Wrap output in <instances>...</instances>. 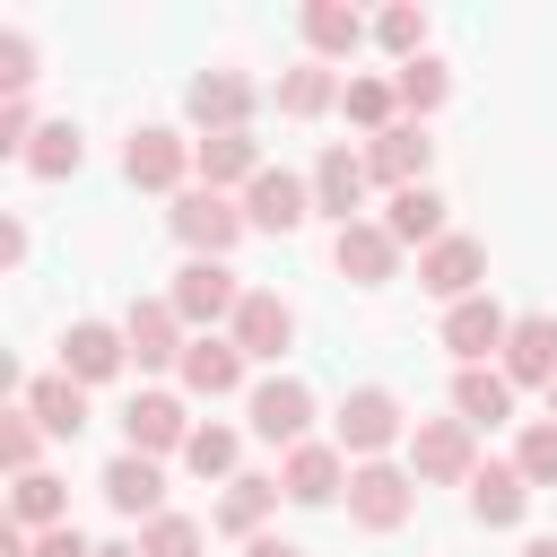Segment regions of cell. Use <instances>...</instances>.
<instances>
[{
    "label": "cell",
    "instance_id": "17",
    "mask_svg": "<svg viewBox=\"0 0 557 557\" xmlns=\"http://www.w3.org/2000/svg\"><path fill=\"white\" fill-rule=\"evenodd\" d=\"M331 270H339V278H357V287H383V278L400 270V244H392V226H383V218L331 226Z\"/></svg>",
    "mask_w": 557,
    "mask_h": 557
},
{
    "label": "cell",
    "instance_id": "46",
    "mask_svg": "<svg viewBox=\"0 0 557 557\" xmlns=\"http://www.w3.org/2000/svg\"><path fill=\"white\" fill-rule=\"evenodd\" d=\"M548 418H557V383H548Z\"/></svg>",
    "mask_w": 557,
    "mask_h": 557
},
{
    "label": "cell",
    "instance_id": "44",
    "mask_svg": "<svg viewBox=\"0 0 557 557\" xmlns=\"http://www.w3.org/2000/svg\"><path fill=\"white\" fill-rule=\"evenodd\" d=\"M513 557H557V540H548V531H540V540H522V548H513Z\"/></svg>",
    "mask_w": 557,
    "mask_h": 557
},
{
    "label": "cell",
    "instance_id": "8",
    "mask_svg": "<svg viewBox=\"0 0 557 557\" xmlns=\"http://www.w3.org/2000/svg\"><path fill=\"white\" fill-rule=\"evenodd\" d=\"M183 444H191V418H183V392H131V409H122V453H148V461H183Z\"/></svg>",
    "mask_w": 557,
    "mask_h": 557
},
{
    "label": "cell",
    "instance_id": "40",
    "mask_svg": "<svg viewBox=\"0 0 557 557\" xmlns=\"http://www.w3.org/2000/svg\"><path fill=\"white\" fill-rule=\"evenodd\" d=\"M0 87H9V96L35 87V44H26V26H0Z\"/></svg>",
    "mask_w": 557,
    "mask_h": 557
},
{
    "label": "cell",
    "instance_id": "18",
    "mask_svg": "<svg viewBox=\"0 0 557 557\" xmlns=\"http://www.w3.org/2000/svg\"><path fill=\"white\" fill-rule=\"evenodd\" d=\"M122 366H131L122 322H70V331H61V374H70V383H87V392H96V383H113Z\"/></svg>",
    "mask_w": 557,
    "mask_h": 557
},
{
    "label": "cell",
    "instance_id": "11",
    "mask_svg": "<svg viewBox=\"0 0 557 557\" xmlns=\"http://www.w3.org/2000/svg\"><path fill=\"white\" fill-rule=\"evenodd\" d=\"M122 339H131V366H139V374H157V366H183V348H191V322H183L165 296H131V313H122Z\"/></svg>",
    "mask_w": 557,
    "mask_h": 557
},
{
    "label": "cell",
    "instance_id": "41",
    "mask_svg": "<svg viewBox=\"0 0 557 557\" xmlns=\"http://www.w3.org/2000/svg\"><path fill=\"white\" fill-rule=\"evenodd\" d=\"M35 557H96V540L78 522H61V531H35Z\"/></svg>",
    "mask_w": 557,
    "mask_h": 557
},
{
    "label": "cell",
    "instance_id": "13",
    "mask_svg": "<svg viewBox=\"0 0 557 557\" xmlns=\"http://www.w3.org/2000/svg\"><path fill=\"white\" fill-rule=\"evenodd\" d=\"M479 278H487V244H479V235H444V244H426V252H418V287H426V296H444V305L487 296Z\"/></svg>",
    "mask_w": 557,
    "mask_h": 557
},
{
    "label": "cell",
    "instance_id": "12",
    "mask_svg": "<svg viewBox=\"0 0 557 557\" xmlns=\"http://www.w3.org/2000/svg\"><path fill=\"white\" fill-rule=\"evenodd\" d=\"M305 218H313V183L287 174V165H261L252 191H244V226H252V235H296Z\"/></svg>",
    "mask_w": 557,
    "mask_h": 557
},
{
    "label": "cell",
    "instance_id": "3",
    "mask_svg": "<svg viewBox=\"0 0 557 557\" xmlns=\"http://www.w3.org/2000/svg\"><path fill=\"white\" fill-rule=\"evenodd\" d=\"M470 470H479V426H461V418L409 426V479L418 487H470Z\"/></svg>",
    "mask_w": 557,
    "mask_h": 557
},
{
    "label": "cell",
    "instance_id": "20",
    "mask_svg": "<svg viewBox=\"0 0 557 557\" xmlns=\"http://www.w3.org/2000/svg\"><path fill=\"white\" fill-rule=\"evenodd\" d=\"M252 174H261V139H252V131L191 139V183H200V191H252Z\"/></svg>",
    "mask_w": 557,
    "mask_h": 557
},
{
    "label": "cell",
    "instance_id": "15",
    "mask_svg": "<svg viewBox=\"0 0 557 557\" xmlns=\"http://www.w3.org/2000/svg\"><path fill=\"white\" fill-rule=\"evenodd\" d=\"M348 470H357V461H348L339 444H296V453L278 461V496H287V505H339V496H348Z\"/></svg>",
    "mask_w": 557,
    "mask_h": 557
},
{
    "label": "cell",
    "instance_id": "38",
    "mask_svg": "<svg viewBox=\"0 0 557 557\" xmlns=\"http://www.w3.org/2000/svg\"><path fill=\"white\" fill-rule=\"evenodd\" d=\"M513 470H522L531 487H557V418H531V426H522V444H513Z\"/></svg>",
    "mask_w": 557,
    "mask_h": 557
},
{
    "label": "cell",
    "instance_id": "28",
    "mask_svg": "<svg viewBox=\"0 0 557 557\" xmlns=\"http://www.w3.org/2000/svg\"><path fill=\"white\" fill-rule=\"evenodd\" d=\"M339 87H348V78H339L331 61H296V70H278L270 104H278L287 122H313V113H331V104H339Z\"/></svg>",
    "mask_w": 557,
    "mask_h": 557
},
{
    "label": "cell",
    "instance_id": "30",
    "mask_svg": "<svg viewBox=\"0 0 557 557\" xmlns=\"http://www.w3.org/2000/svg\"><path fill=\"white\" fill-rule=\"evenodd\" d=\"M366 35H374V26H366L357 9H339V0H313V9H305V61H348Z\"/></svg>",
    "mask_w": 557,
    "mask_h": 557
},
{
    "label": "cell",
    "instance_id": "26",
    "mask_svg": "<svg viewBox=\"0 0 557 557\" xmlns=\"http://www.w3.org/2000/svg\"><path fill=\"white\" fill-rule=\"evenodd\" d=\"M383 226H392V244H400V252H409V244L426 252V244H444V235H453V226H444V191H435V183L392 191V200H383Z\"/></svg>",
    "mask_w": 557,
    "mask_h": 557
},
{
    "label": "cell",
    "instance_id": "9",
    "mask_svg": "<svg viewBox=\"0 0 557 557\" xmlns=\"http://www.w3.org/2000/svg\"><path fill=\"white\" fill-rule=\"evenodd\" d=\"M252 104H261V87H252L244 70H200V78L183 87V113H191V131H200V139L244 131V122H252Z\"/></svg>",
    "mask_w": 557,
    "mask_h": 557
},
{
    "label": "cell",
    "instance_id": "10",
    "mask_svg": "<svg viewBox=\"0 0 557 557\" xmlns=\"http://www.w3.org/2000/svg\"><path fill=\"white\" fill-rule=\"evenodd\" d=\"M226 339L252 357V366H278L287 348H296V305L278 296V287H252L244 305H235V322H226Z\"/></svg>",
    "mask_w": 557,
    "mask_h": 557
},
{
    "label": "cell",
    "instance_id": "34",
    "mask_svg": "<svg viewBox=\"0 0 557 557\" xmlns=\"http://www.w3.org/2000/svg\"><path fill=\"white\" fill-rule=\"evenodd\" d=\"M78 165H87V139H78V122H44V131H35V148H26V174L61 183V174H78Z\"/></svg>",
    "mask_w": 557,
    "mask_h": 557
},
{
    "label": "cell",
    "instance_id": "37",
    "mask_svg": "<svg viewBox=\"0 0 557 557\" xmlns=\"http://www.w3.org/2000/svg\"><path fill=\"white\" fill-rule=\"evenodd\" d=\"M209 548V531L191 522V513H157L148 531H139V557H200Z\"/></svg>",
    "mask_w": 557,
    "mask_h": 557
},
{
    "label": "cell",
    "instance_id": "31",
    "mask_svg": "<svg viewBox=\"0 0 557 557\" xmlns=\"http://www.w3.org/2000/svg\"><path fill=\"white\" fill-rule=\"evenodd\" d=\"M9 522H26V531H61V522H70V487H61L52 470L9 479Z\"/></svg>",
    "mask_w": 557,
    "mask_h": 557
},
{
    "label": "cell",
    "instance_id": "16",
    "mask_svg": "<svg viewBox=\"0 0 557 557\" xmlns=\"http://www.w3.org/2000/svg\"><path fill=\"white\" fill-rule=\"evenodd\" d=\"M96 487H104V505H113L122 522H139V531L165 513V461H148V453H113Z\"/></svg>",
    "mask_w": 557,
    "mask_h": 557
},
{
    "label": "cell",
    "instance_id": "6",
    "mask_svg": "<svg viewBox=\"0 0 557 557\" xmlns=\"http://www.w3.org/2000/svg\"><path fill=\"white\" fill-rule=\"evenodd\" d=\"M418 513V479L400 461H357L348 470V522L357 531H400Z\"/></svg>",
    "mask_w": 557,
    "mask_h": 557
},
{
    "label": "cell",
    "instance_id": "7",
    "mask_svg": "<svg viewBox=\"0 0 557 557\" xmlns=\"http://www.w3.org/2000/svg\"><path fill=\"white\" fill-rule=\"evenodd\" d=\"M122 174L139 183V191H191V139L183 131H165V122H139L131 139H122Z\"/></svg>",
    "mask_w": 557,
    "mask_h": 557
},
{
    "label": "cell",
    "instance_id": "36",
    "mask_svg": "<svg viewBox=\"0 0 557 557\" xmlns=\"http://www.w3.org/2000/svg\"><path fill=\"white\" fill-rule=\"evenodd\" d=\"M392 87H400V113H409V122H426V113H435V104L453 96V70H444V61L426 52V61H409V70H392Z\"/></svg>",
    "mask_w": 557,
    "mask_h": 557
},
{
    "label": "cell",
    "instance_id": "1",
    "mask_svg": "<svg viewBox=\"0 0 557 557\" xmlns=\"http://www.w3.org/2000/svg\"><path fill=\"white\" fill-rule=\"evenodd\" d=\"M409 409H400V392L392 383H357L348 400H339V418H331V444L348 453V461H383L392 444H409Z\"/></svg>",
    "mask_w": 557,
    "mask_h": 557
},
{
    "label": "cell",
    "instance_id": "23",
    "mask_svg": "<svg viewBox=\"0 0 557 557\" xmlns=\"http://www.w3.org/2000/svg\"><path fill=\"white\" fill-rule=\"evenodd\" d=\"M426 157H435L426 122H392L383 139H366V174H374L383 191H409V183H426Z\"/></svg>",
    "mask_w": 557,
    "mask_h": 557
},
{
    "label": "cell",
    "instance_id": "35",
    "mask_svg": "<svg viewBox=\"0 0 557 557\" xmlns=\"http://www.w3.org/2000/svg\"><path fill=\"white\" fill-rule=\"evenodd\" d=\"M374 44H383L400 70H409V61H426V9H418V0H392V9L374 17Z\"/></svg>",
    "mask_w": 557,
    "mask_h": 557
},
{
    "label": "cell",
    "instance_id": "5",
    "mask_svg": "<svg viewBox=\"0 0 557 557\" xmlns=\"http://www.w3.org/2000/svg\"><path fill=\"white\" fill-rule=\"evenodd\" d=\"M244 418H252V435L278 444V453L313 444V392H305L296 374H261V383L244 392Z\"/></svg>",
    "mask_w": 557,
    "mask_h": 557
},
{
    "label": "cell",
    "instance_id": "19",
    "mask_svg": "<svg viewBox=\"0 0 557 557\" xmlns=\"http://www.w3.org/2000/svg\"><path fill=\"white\" fill-rule=\"evenodd\" d=\"M244 366H252V357H244L226 331H191V348H183L174 374H183L191 400H226V392H244Z\"/></svg>",
    "mask_w": 557,
    "mask_h": 557
},
{
    "label": "cell",
    "instance_id": "2",
    "mask_svg": "<svg viewBox=\"0 0 557 557\" xmlns=\"http://www.w3.org/2000/svg\"><path fill=\"white\" fill-rule=\"evenodd\" d=\"M165 226H174V244L191 252V261H226L235 244H244V200L235 191H183L174 209H165Z\"/></svg>",
    "mask_w": 557,
    "mask_h": 557
},
{
    "label": "cell",
    "instance_id": "33",
    "mask_svg": "<svg viewBox=\"0 0 557 557\" xmlns=\"http://www.w3.org/2000/svg\"><path fill=\"white\" fill-rule=\"evenodd\" d=\"M235 461H244V435H235V426H218V418L191 426V444H183V470H191V479H218V487H226V479H244Z\"/></svg>",
    "mask_w": 557,
    "mask_h": 557
},
{
    "label": "cell",
    "instance_id": "43",
    "mask_svg": "<svg viewBox=\"0 0 557 557\" xmlns=\"http://www.w3.org/2000/svg\"><path fill=\"white\" fill-rule=\"evenodd\" d=\"M244 557H305L296 540H278V531H261V540H244Z\"/></svg>",
    "mask_w": 557,
    "mask_h": 557
},
{
    "label": "cell",
    "instance_id": "27",
    "mask_svg": "<svg viewBox=\"0 0 557 557\" xmlns=\"http://www.w3.org/2000/svg\"><path fill=\"white\" fill-rule=\"evenodd\" d=\"M17 409H26L44 435H78V426H87V383H70V374L52 366V374H35V383L17 392Z\"/></svg>",
    "mask_w": 557,
    "mask_h": 557
},
{
    "label": "cell",
    "instance_id": "39",
    "mask_svg": "<svg viewBox=\"0 0 557 557\" xmlns=\"http://www.w3.org/2000/svg\"><path fill=\"white\" fill-rule=\"evenodd\" d=\"M35 453H44V426H35L26 409H0V461H9V479H26Z\"/></svg>",
    "mask_w": 557,
    "mask_h": 557
},
{
    "label": "cell",
    "instance_id": "25",
    "mask_svg": "<svg viewBox=\"0 0 557 557\" xmlns=\"http://www.w3.org/2000/svg\"><path fill=\"white\" fill-rule=\"evenodd\" d=\"M270 513H278V479L244 470V479H226V487H218L209 531H226V540H261V522H270Z\"/></svg>",
    "mask_w": 557,
    "mask_h": 557
},
{
    "label": "cell",
    "instance_id": "4",
    "mask_svg": "<svg viewBox=\"0 0 557 557\" xmlns=\"http://www.w3.org/2000/svg\"><path fill=\"white\" fill-rule=\"evenodd\" d=\"M252 287L235 278V261H183L174 270V287H165V305L191 322V331H218V322H235V305H244Z\"/></svg>",
    "mask_w": 557,
    "mask_h": 557
},
{
    "label": "cell",
    "instance_id": "24",
    "mask_svg": "<svg viewBox=\"0 0 557 557\" xmlns=\"http://www.w3.org/2000/svg\"><path fill=\"white\" fill-rule=\"evenodd\" d=\"M505 383L522 392V383H557V313H513V331H505Z\"/></svg>",
    "mask_w": 557,
    "mask_h": 557
},
{
    "label": "cell",
    "instance_id": "22",
    "mask_svg": "<svg viewBox=\"0 0 557 557\" xmlns=\"http://www.w3.org/2000/svg\"><path fill=\"white\" fill-rule=\"evenodd\" d=\"M461 496H470V522H487V531H513V522L531 513V496H540V487H531L513 461H479Z\"/></svg>",
    "mask_w": 557,
    "mask_h": 557
},
{
    "label": "cell",
    "instance_id": "32",
    "mask_svg": "<svg viewBox=\"0 0 557 557\" xmlns=\"http://www.w3.org/2000/svg\"><path fill=\"white\" fill-rule=\"evenodd\" d=\"M339 113H348V122H357L366 139H383L392 122H409V113H400V87H392V78H348V87H339Z\"/></svg>",
    "mask_w": 557,
    "mask_h": 557
},
{
    "label": "cell",
    "instance_id": "14",
    "mask_svg": "<svg viewBox=\"0 0 557 557\" xmlns=\"http://www.w3.org/2000/svg\"><path fill=\"white\" fill-rule=\"evenodd\" d=\"M305 183H313V209H322L331 226H357V209H366V183H374V174H366V148H339V139H331V148L313 157V174H305Z\"/></svg>",
    "mask_w": 557,
    "mask_h": 557
},
{
    "label": "cell",
    "instance_id": "29",
    "mask_svg": "<svg viewBox=\"0 0 557 557\" xmlns=\"http://www.w3.org/2000/svg\"><path fill=\"white\" fill-rule=\"evenodd\" d=\"M453 418H461V426H505V418H513L505 366H461V374H453Z\"/></svg>",
    "mask_w": 557,
    "mask_h": 557
},
{
    "label": "cell",
    "instance_id": "45",
    "mask_svg": "<svg viewBox=\"0 0 557 557\" xmlns=\"http://www.w3.org/2000/svg\"><path fill=\"white\" fill-rule=\"evenodd\" d=\"M96 557H139V540H131V548H122V540H113V548H96Z\"/></svg>",
    "mask_w": 557,
    "mask_h": 557
},
{
    "label": "cell",
    "instance_id": "42",
    "mask_svg": "<svg viewBox=\"0 0 557 557\" xmlns=\"http://www.w3.org/2000/svg\"><path fill=\"white\" fill-rule=\"evenodd\" d=\"M17 261H26V226L9 218V226H0V270H17Z\"/></svg>",
    "mask_w": 557,
    "mask_h": 557
},
{
    "label": "cell",
    "instance_id": "21",
    "mask_svg": "<svg viewBox=\"0 0 557 557\" xmlns=\"http://www.w3.org/2000/svg\"><path fill=\"white\" fill-rule=\"evenodd\" d=\"M505 331H513V313H505L496 296L444 305V348H453L461 366H487V357H505Z\"/></svg>",
    "mask_w": 557,
    "mask_h": 557
}]
</instances>
